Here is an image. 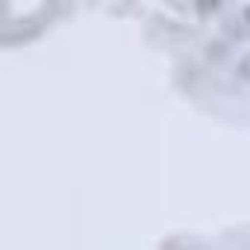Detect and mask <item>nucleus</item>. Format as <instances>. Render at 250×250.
Instances as JSON below:
<instances>
[{
    "instance_id": "obj_1",
    "label": "nucleus",
    "mask_w": 250,
    "mask_h": 250,
    "mask_svg": "<svg viewBox=\"0 0 250 250\" xmlns=\"http://www.w3.org/2000/svg\"><path fill=\"white\" fill-rule=\"evenodd\" d=\"M71 6L65 3H47L42 9H36L33 15H21L18 21H6L3 24V44L6 47H15V44H30L36 42L39 36H44Z\"/></svg>"
},
{
    "instance_id": "obj_2",
    "label": "nucleus",
    "mask_w": 250,
    "mask_h": 250,
    "mask_svg": "<svg viewBox=\"0 0 250 250\" xmlns=\"http://www.w3.org/2000/svg\"><path fill=\"white\" fill-rule=\"evenodd\" d=\"M227 36H229V39H244V42H250V3L241 6V9L235 12V18L227 24Z\"/></svg>"
}]
</instances>
